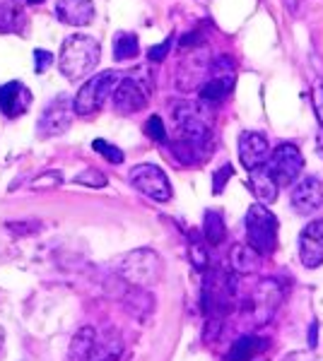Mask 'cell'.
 Wrapping results in <instances>:
<instances>
[{"label":"cell","mask_w":323,"mask_h":361,"mask_svg":"<svg viewBox=\"0 0 323 361\" xmlns=\"http://www.w3.org/2000/svg\"><path fill=\"white\" fill-rule=\"evenodd\" d=\"M99 56H102V46L97 39L87 37V34H73L61 46L58 54V68L68 80H82L97 68Z\"/></svg>","instance_id":"6da1fadb"},{"label":"cell","mask_w":323,"mask_h":361,"mask_svg":"<svg viewBox=\"0 0 323 361\" xmlns=\"http://www.w3.org/2000/svg\"><path fill=\"white\" fill-rule=\"evenodd\" d=\"M116 272L126 279L131 287H152L162 275V260L155 250L138 248L116 260Z\"/></svg>","instance_id":"7a4b0ae2"},{"label":"cell","mask_w":323,"mask_h":361,"mask_svg":"<svg viewBox=\"0 0 323 361\" xmlns=\"http://www.w3.org/2000/svg\"><path fill=\"white\" fill-rule=\"evenodd\" d=\"M278 217L263 205H251L246 212V238L258 255L268 258L278 248Z\"/></svg>","instance_id":"3957f363"},{"label":"cell","mask_w":323,"mask_h":361,"mask_svg":"<svg viewBox=\"0 0 323 361\" xmlns=\"http://www.w3.org/2000/svg\"><path fill=\"white\" fill-rule=\"evenodd\" d=\"M121 75L116 70H104L97 73L80 87L78 97L73 99V111L78 116H92L104 106L109 94H114L116 85H119Z\"/></svg>","instance_id":"277c9868"},{"label":"cell","mask_w":323,"mask_h":361,"mask_svg":"<svg viewBox=\"0 0 323 361\" xmlns=\"http://www.w3.org/2000/svg\"><path fill=\"white\" fill-rule=\"evenodd\" d=\"M174 121H176V126H179V133L184 142H189L198 152L210 147V121L203 116L201 106L189 104V102L179 104L174 111Z\"/></svg>","instance_id":"5b68a950"},{"label":"cell","mask_w":323,"mask_h":361,"mask_svg":"<svg viewBox=\"0 0 323 361\" xmlns=\"http://www.w3.org/2000/svg\"><path fill=\"white\" fill-rule=\"evenodd\" d=\"M266 171L270 173V178L275 180L278 188H287L297 180V176L302 173L304 169V157L299 152L297 145H278L273 152L268 154V161L266 164Z\"/></svg>","instance_id":"8992f818"},{"label":"cell","mask_w":323,"mask_h":361,"mask_svg":"<svg viewBox=\"0 0 323 361\" xmlns=\"http://www.w3.org/2000/svg\"><path fill=\"white\" fill-rule=\"evenodd\" d=\"M150 82H145L143 75H126L119 80L114 90V106L119 114H138L150 102Z\"/></svg>","instance_id":"52a82bcc"},{"label":"cell","mask_w":323,"mask_h":361,"mask_svg":"<svg viewBox=\"0 0 323 361\" xmlns=\"http://www.w3.org/2000/svg\"><path fill=\"white\" fill-rule=\"evenodd\" d=\"M131 185L135 190H140L143 195L152 197L157 202H169L172 200V183H169L167 173L155 164H138L131 169Z\"/></svg>","instance_id":"ba28073f"},{"label":"cell","mask_w":323,"mask_h":361,"mask_svg":"<svg viewBox=\"0 0 323 361\" xmlns=\"http://www.w3.org/2000/svg\"><path fill=\"white\" fill-rule=\"evenodd\" d=\"M234 90V61L227 56L215 58L208 80L201 87V99L205 102H220Z\"/></svg>","instance_id":"9c48e42d"},{"label":"cell","mask_w":323,"mask_h":361,"mask_svg":"<svg viewBox=\"0 0 323 361\" xmlns=\"http://www.w3.org/2000/svg\"><path fill=\"white\" fill-rule=\"evenodd\" d=\"M73 116H75L73 102H70L66 94L56 97L54 102L44 109V114H41V118L37 123L39 135L51 137V135H61V133H66L70 128V123H73Z\"/></svg>","instance_id":"30bf717a"},{"label":"cell","mask_w":323,"mask_h":361,"mask_svg":"<svg viewBox=\"0 0 323 361\" xmlns=\"http://www.w3.org/2000/svg\"><path fill=\"white\" fill-rule=\"evenodd\" d=\"M280 304H283V289H280V282H275V279H263V282L256 287L254 299H251L254 323L256 325L270 323L275 313H278Z\"/></svg>","instance_id":"8fae6325"},{"label":"cell","mask_w":323,"mask_h":361,"mask_svg":"<svg viewBox=\"0 0 323 361\" xmlns=\"http://www.w3.org/2000/svg\"><path fill=\"white\" fill-rule=\"evenodd\" d=\"M237 149H239V161H242V166L246 171H254V169L263 166L270 154L268 140L258 130H244L242 135H239Z\"/></svg>","instance_id":"7c38bea8"},{"label":"cell","mask_w":323,"mask_h":361,"mask_svg":"<svg viewBox=\"0 0 323 361\" xmlns=\"http://www.w3.org/2000/svg\"><path fill=\"white\" fill-rule=\"evenodd\" d=\"M299 260L304 267L316 270L323 265V219L309 222L299 236Z\"/></svg>","instance_id":"4fadbf2b"},{"label":"cell","mask_w":323,"mask_h":361,"mask_svg":"<svg viewBox=\"0 0 323 361\" xmlns=\"http://www.w3.org/2000/svg\"><path fill=\"white\" fill-rule=\"evenodd\" d=\"M292 209L302 217L314 214L323 205V183L316 176H307L292 188Z\"/></svg>","instance_id":"5bb4252c"},{"label":"cell","mask_w":323,"mask_h":361,"mask_svg":"<svg viewBox=\"0 0 323 361\" xmlns=\"http://www.w3.org/2000/svg\"><path fill=\"white\" fill-rule=\"evenodd\" d=\"M32 106V92L27 90L25 82H5L0 87V111L8 118H17V116H25L27 109Z\"/></svg>","instance_id":"9a60e30c"},{"label":"cell","mask_w":323,"mask_h":361,"mask_svg":"<svg viewBox=\"0 0 323 361\" xmlns=\"http://www.w3.org/2000/svg\"><path fill=\"white\" fill-rule=\"evenodd\" d=\"M56 15L70 27H87L95 20V3L92 0H58Z\"/></svg>","instance_id":"2e32d148"},{"label":"cell","mask_w":323,"mask_h":361,"mask_svg":"<svg viewBox=\"0 0 323 361\" xmlns=\"http://www.w3.org/2000/svg\"><path fill=\"white\" fill-rule=\"evenodd\" d=\"M229 265L239 275H251L261 265V255L249 243H237V246H232V250H229Z\"/></svg>","instance_id":"e0dca14e"},{"label":"cell","mask_w":323,"mask_h":361,"mask_svg":"<svg viewBox=\"0 0 323 361\" xmlns=\"http://www.w3.org/2000/svg\"><path fill=\"white\" fill-rule=\"evenodd\" d=\"M249 180H251V190H254V195L258 197L261 202H275L278 200V185H275V180L270 178V173L266 171V166H258L254 171H249Z\"/></svg>","instance_id":"ac0fdd59"},{"label":"cell","mask_w":323,"mask_h":361,"mask_svg":"<svg viewBox=\"0 0 323 361\" xmlns=\"http://www.w3.org/2000/svg\"><path fill=\"white\" fill-rule=\"evenodd\" d=\"M95 340H97V330L95 328H90V325L80 328L78 333L73 335V342H70V349H68L70 361H90Z\"/></svg>","instance_id":"d6986e66"},{"label":"cell","mask_w":323,"mask_h":361,"mask_svg":"<svg viewBox=\"0 0 323 361\" xmlns=\"http://www.w3.org/2000/svg\"><path fill=\"white\" fill-rule=\"evenodd\" d=\"M266 347H268L266 340H261V337L244 335V337H239V340L232 345V349L227 352V361H251Z\"/></svg>","instance_id":"ffe728a7"},{"label":"cell","mask_w":323,"mask_h":361,"mask_svg":"<svg viewBox=\"0 0 323 361\" xmlns=\"http://www.w3.org/2000/svg\"><path fill=\"white\" fill-rule=\"evenodd\" d=\"M123 352L121 337L116 333H109L104 340H95V347H92L90 361H119Z\"/></svg>","instance_id":"44dd1931"},{"label":"cell","mask_w":323,"mask_h":361,"mask_svg":"<svg viewBox=\"0 0 323 361\" xmlns=\"http://www.w3.org/2000/svg\"><path fill=\"white\" fill-rule=\"evenodd\" d=\"M203 234L210 246H220V243L225 241L227 229H225V219H222L220 212H215V209H208V212H205Z\"/></svg>","instance_id":"7402d4cb"},{"label":"cell","mask_w":323,"mask_h":361,"mask_svg":"<svg viewBox=\"0 0 323 361\" xmlns=\"http://www.w3.org/2000/svg\"><path fill=\"white\" fill-rule=\"evenodd\" d=\"M140 54V44H138V37L131 32H121L116 34L114 39V61H131Z\"/></svg>","instance_id":"603a6c76"},{"label":"cell","mask_w":323,"mask_h":361,"mask_svg":"<svg viewBox=\"0 0 323 361\" xmlns=\"http://www.w3.org/2000/svg\"><path fill=\"white\" fill-rule=\"evenodd\" d=\"M20 20H22V10H17L13 3L3 0L0 3V34H10L20 29Z\"/></svg>","instance_id":"cb8c5ba5"},{"label":"cell","mask_w":323,"mask_h":361,"mask_svg":"<svg viewBox=\"0 0 323 361\" xmlns=\"http://www.w3.org/2000/svg\"><path fill=\"white\" fill-rule=\"evenodd\" d=\"M73 180L80 185H87V188H104V185H107V176H104L99 169H85V171L78 173Z\"/></svg>","instance_id":"d4e9b609"},{"label":"cell","mask_w":323,"mask_h":361,"mask_svg":"<svg viewBox=\"0 0 323 361\" xmlns=\"http://www.w3.org/2000/svg\"><path fill=\"white\" fill-rule=\"evenodd\" d=\"M92 147H95L107 161H111V164H123V159H126L121 149L116 147V145L107 142V140H95V142H92Z\"/></svg>","instance_id":"484cf974"},{"label":"cell","mask_w":323,"mask_h":361,"mask_svg":"<svg viewBox=\"0 0 323 361\" xmlns=\"http://www.w3.org/2000/svg\"><path fill=\"white\" fill-rule=\"evenodd\" d=\"M189 255H191V263L196 270H208L210 265V258H208V250L203 248L201 241H196V238H191V246H189Z\"/></svg>","instance_id":"4316f807"},{"label":"cell","mask_w":323,"mask_h":361,"mask_svg":"<svg viewBox=\"0 0 323 361\" xmlns=\"http://www.w3.org/2000/svg\"><path fill=\"white\" fill-rule=\"evenodd\" d=\"M145 135L155 142H167V130H164V123L160 116H150L148 123H145Z\"/></svg>","instance_id":"83f0119b"},{"label":"cell","mask_w":323,"mask_h":361,"mask_svg":"<svg viewBox=\"0 0 323 361\" xmlns=\"http://www.w3.org/2000/svg\"><path fill=\"white\" fill-rule=\"evenodd\" d=\"M311 102H314V114L323 128V78H316L311 85Z\"/></svg>","instance_id":"f1b7e54d"},{"label":"cell","mask_w":323,"mask_h":361,"mask_svg":"<svg viewBox=\"0 0 323 361\" xmlns=\"http://www.w3.org/2000/svg\"><path fill=\"white\" fill-rule=\"evenodd\" d=\"M234 176V169L232 164H225L220 169V171H215V176H213V193L215 195H220L222 190H225V185H227V180Z\"/></svg>","instance_id":"f546056e"},{"label":"cell","mask_w":323,"mask_h":361,"mask_svg":"<svg viewBox=\"0 0 323 361\" xmlns=\"http://www.w3.org/2000/svg\"><path fill=\"white\" fill-rule=\"evenodd\" d=\"M61 173H58V171H46L44 173V176H39L37 180H34V188H41V190H46V188H58V185H61Z\"/></svg>","instance_id":"4dcf8cb0"},{"label":"cell","mask_w":323,"mask_h":361,"mask_svg":"<svg viewBox=\"0 0 323 361\" xmlns=\"http://www.w3.org/2000/svg\"><path fill=\"white\" fill-rule=\"evenodd\" d=\"M39 222H8V229L13 234H20V236H29V234H37L39 231Z\"/></svg>","instance_id":"1f68e13d"},{"label":"cell","mask_w":323,"mask_h":361,"mask_svg":"<svg viewBox=\"0 0 323 361\" xmlns=\"http://www.w3.org/2000/svg\"><path fill=\"white\" fill-rule=\"evenodd\" d=\"M51 63H54V54H49V51H44V49L34 51V66H37V73H46V70L51 68Z\"/></svg>","instance_id":"d6a6232c"},{"label":"cell","mask_w":323,"mask_h":361,"mask_svg":"<svg viewBox=\"0 0 323 361\" xmlns=\"http://www.w3.org/2000/svg\"><path fill=\"white\" fill-rule=\"evenodd\" d=\"M169 46H172V37H169L167 42L160 44V46H152V49L148 51V58H150L152 63L164 61V58H167V54H169Z\"/></svg>","instance_id":"836d02e7"},{"label":"cell","mask_w":323,"mask_h":361,"mask_svg":"<svg viewBox=\"0 0 323 361\" xmlns=\"http://www.w3.org/2000/svg\"><path fill=\"white\" fill-rule=\"evenodd\" d=\"M316 345H319V325L311 323V328H309V347L314 349Z\"/></svg>","instance_id":"e575fe53"},{"label":"cell","mask_w":323,"mask_h":361,"mask_svg":"<svg viewBox=\"0 0 323 361\" xmlns=\"http://www.w3.org/2000/svg\"><path fill=\"white\" fill-rule=\"evenodd\" d=\"M3 340H5V333H3V328H0V349H3Z\"/></svg>","instance_id":"d590c367"},{"label":"cell","mask_w":323,"mask_h":361,"mask_svg":"<svg viewBox=\"0 0 323 361\" xmlns=\"http://www.w3.org/2000/svg\"><path fill=\"white\" fill-rule=\"evenodd\" d=\"M29 3H32V5H37V3H44V0H29Z\"/></svg>","instance_id":"8d00e7d4"}]
</instances>
